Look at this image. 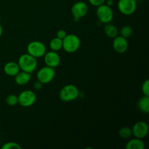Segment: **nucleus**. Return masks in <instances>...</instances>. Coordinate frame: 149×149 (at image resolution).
<instances>
[{
    "instance_id": "f257e3e1",
    "label": "nucleus",
    "mask_w": 149,
    "mask_h": 149,
    "mask_svg": "<svg viewBox=\"0 0 149 149\" xmlns=\"http://www.w3.org/2000/svg\"><path fill=\"white\" fill-rule=\"evenodd\" d=\"M20 69L21 71L28 73H33L37 68V61L36 58L29 55V53L23 54L20 55L17 61Z\"/></svg>"
},
{
    "instance_id": "f03ea898",
    "label": "nucleus",
    "mask_w": 149,
    "mask_h": 149,
    "mask_svg": "<svg viewBox=\"0 0 149 149\" xmlns=\"http://www.w3.org/2000/svg\"><path fill=\"white\" fill-rule=\"evenodd\" d=\"M63 48L65 52L68 53H74L77 52L81 45V40L79 37L75 34H67L63 39Z\"/></svg>"
},
{
    "instance_id": "7ed1b4c3",
    "label": "nucleus",
    "mask_w": 149,
    "mask_h": 149,
    "mask_svg": "<svg viewBox=\"0 0 149 149\" xmlns=\"http://www.w3.org/2000/svg\"><path fill=\"white\" fill-rule=\"evenodd\" d=\"M79 96V90L74 84H67L61 90L59 98L63 102H70L76 100Z\"/></svg>"
},
{
    "instance_id": "20e7f679",
    "label": "nucleus",
    "mask_w": 149,
    "mask_h": 149,
    "mask_svg": "<svg viewBox=\"0 0 149 149\" xmlns=\"http://www.w3.org/2000/svg\"><path fill=\"white\" fill-rule=\"evenodd\" d=\"M96 15L98 18L99 21L102 23H109L113 19V12L110 6L106 4H103L97 7Z\"/></svg>"
},
{
    "instance_id": "39448f33",
    "label": "nucleus",
    "mask_w": 149,
    "mask_h": 149,
    "mask_svg": "<svg viewBox=\"0 0 149 149\" xmlns=\"http://www.w3.org/2000/svg\"><path fill=\"white\" fill-rule=\"evenodd\" d=\"M27 52L29 55L36 58H42L47 52L46 46L42 42L33 41L28 45Z\"/></svg>"
},
{
    "instance_id": "423d86ee",
    "label": "nucleus",
    "mask_w": 149,
    "mask_h": 149,
    "mask_svg": "<svg viewBox=\"0 0 149 149\" xmlns=\"http://www.w3.org/2000/svg\"><path fill=\"white\" fill-rule=\"evenodd\" d=\"M55 77V68L46 66L42 67L36 74V79L42 84H48L54 79Z\"/></svg>"
},
{
    "instance_id": "0eeeda50",
    "label": "nucleus",
    "mask_w": 149,
    "mask_h": 149,
    "mask_svg": "<svg viewBox=\"0 0 149 149\" xmlns=\"http://www.w3.org/2000/svg\"><path fill=\"white\" fill-rule=\"evenodd\" d=\"M117 8L122 14L125 15H131L137 9L136 0H119Z\"/></svg>"
},
{
    "instance_id": "6e6552de",
    "label": "nucleus",
    "mask_w": 149,
    "mask_h": 149,
    "mask_svg": "<svg viewBox=\"0 0 149 149\" xmlns=\"http://www.w3.org/2000/svg\"><path fill=\"white\" fill-rule=\"evenodd\" d=\"M18 104L23 107H30L33 106L36 100V95L32 90H24L18 96Z\"/></svg>"
},
{
    "instance_id": "1a4fd4ad",
    "label": "nucleus",
    "mask_w": 149,
    "mask_h": 149,
    "mask_svg": "<svg viewBox=\"0 0 149 149\" xmlns=\"http://www.w3.org/2000/svg\"><path fill=\"white\" fill-rule=\"evenodd\" d=\"M87 12H88V5L84 1H77L73 4L71 9V15H73L75 21L84 17L87 15Z\"/></svg>"
},
{
    "instance_id": "9d476101",
    "label": "nucleus",
    "mask_w": 149,
    "mask_h": 149,
    "mask_svg": "<svg viewBox=\"0 0 149 149\" xmlns=\"http://www.w3.org/2000/svg\"><path fill=\"white\" fill-rule=\"evenodd\" d=\"M132 135L135 138L143 139L148 133V125L143 121H139L133 125L132 128Z\"/></svg>"
},
{
    "instance_id": "9b49d317",
    "label": "nucleus",
    "mask_w": 149,
    "mask_h": 149,
    "mask_svg": "<svg viewBox=\"0 0 149 149\" xmlns=\"http://www.w3.org/2000/svg\"><path fill=\"white\" fill-rule=\"evenodd\" d=\"M43 57L45 64L47 66L55 68L60 65L61 58H60V55H58V52H55L52 50L49 51V52H46Z\"/></svg>"
},
{
    "instance_id": "f8f14e48",
    "label": "nucleus",
    "mask_w": 149,
    "mask_h": 149,
    "mask_svg": "<svg viewBox=\"0 0 149 149\" xmlns=\"http://www.w3.org/2000/svg\"><path fill=\"white\" fill-rule=\"evenodd\" d=\"M113 49L118 53H124L126 52L129 47L127 39L122 36H116L113 38L112 44Z\"/></svg>"
},
{
    "instance_id": "ddd939ff",
    "label": "nucleus",
    "mask_w": 149,
    "mask_h": 149,
    "mask_svg": "<svg viewBox=\"0 0 149 149\" xmlns=\"http://www.w3.org/2000/svg\"><path fill=\"white\" fill-rule=\"evenodd\" d=\"M20 71V67L17 63L13 62V61L7 63L4 66V73L10 77H15Z\"/></svg>"
},
{
    "instance_id": "4468645a",
    "label": "nucleus",
    "mask_w": 149,
    "mask_h": 149,
    "mask_svg": "<svg viewBox=\"0 0 149 149\" xmlns=\"http://www.w3.org/2000/svg\"><path fill=\"white\" fill-rule=\"evenodd\" d=\"M31 79V75L30 73L26 72V71H19L15 76V81L18 85H25L30 81Z\"/></svg>"
},
{
    "instance_id": "2eb2a0df",
    "label": "nucleus",
    "mask_w": 149,
    "mask_h": 149,
    "mask_svg": "<svg viewBox=\"0 0 149 149\" xmlns=\"http://www.w3.org/2000/svg\"><path fill=\"white\" fill-rule=\"evenodd\" d=\"M127 149H144L145 143L142 139L135 138L130 140L126 145Z\"/></svg>"
},
{
    "instance_id": "dca6fc26",
    "label": "nucleus",
    "mask_w": 149,
    "mask_h": 149,
    "mask_svg": "<svg viewBox=\"0 0 149 149\" xmlns=\"http://www.w3.org/2000/svg\"><path fill=\"white\" fill-rule=\"evenodd\" d=\"M104 32L108 37L113 39V38L116 37V36H118L119 31H118V29L116 28V26H114V25L109 23H106V24L105 25Z\"/></svg>"
},
{
    "instance_id": "f3484780",
    "label": "nucleus",
    "mask_w": 149,
    "mask_h": 149,
    "mask_svg": "<svg viewBox=\"0 0 149 149\" xmlns=\"http://www.w3.org/2000/svg\"><path fill=\"white\" fill-rule=\"evenodd\" d=\"M138 106L141 112L148 113L149 112V96L143 95L139 99Z\"/></svg>"
},
{
    "instance_id": "a211bd4d",
    "label": "nucleus",
    "mask_w": 149,
    "mask_h": 149,
    "mask_svg": "<svg viewBox=\"0 0 149 149\" xmlns=\"http://www.w3.org/2000/svg\"><path fill=\"white\" fill-rule=\"evenodd\" d=\"M49 47L51 50L58 52L63 48V41L62 39L58 37L53 38L49 42Z\"/></svg>"
},
{
    "instance_id": "6ab92c4d",
    "label": "nucleus",
    "mask_w": 149,
    "mask_h": 149,
    "mask_svg": "<svg viewBox=\"0 0 149 149\" xmlns=\"http://www.w3.org/2000/svg\"><path fill=\"white\" fill-rule=\"evenodd\" d=\"M119 135L123 139H129L132 135V128L129 127H122L119 130Z\"/></svg>"
},
{
    "instance_id": "aec40b11",
    "label": "nucleus",
    "mask_w": 149,
    "mask_h": 149,
    "mask_svg": "<svg viewBox=\"0 0 149 149\" xmlns=\"http://www.w3.org/2000/svg\"><path fill=\"white\" fill-rule=\"evenodd\" d=\"M6 103L10 106H14L18 104V97L16 95L10 94L6 97Z\"/></svg>"
},
{
    "instance_id": "412c9836",
    "label": "nucleus",
    "mask_w": 149,
    "mask_h": 149,
    "mask_svg": "<svg viewBox=\"0 0 149 149\" xmlns=\"http://www.w3.org/2000/svg\"><path fill=\"white\" fill-rule=\"evenodd\" d=\"M120 36L125 38H128L132 34V29L130 26H124L120 30Z\"/></svg>"
},
{
    "instance_id": "4be33fe9",
    "label": "nucleus",
    "mask_w": 149,
    "mask_h": 149,
    "mask_svg": "<svg viewBox=\"0 0 149 149\" xmlns=\"http://www.w3.org/2000/svg\"><path fill=\"white\" fill-rule=\"evenodd\" d=\"M2 149H21L22 147L21 146L19 145L17 143L15 142H7L5 143L4 145L1 146Z\"/></svg>"
},
{
    "instance_id": "5701e85b",
    "label": "nucleus",
    "mask_w": 149,
    "mask_h": 149,
    "mask_svg": "<svg viewBox=\"0 0 149 149\" xmlns=\"http://www.w3.org/2000/svg\"><path fill=\"white\" fill-rule=\"evenodd\" d=\"M141 90L143 94V95L149 96V81L148 79H146L143 83L142 84V87H141Z\"/></svg>"
},
{
    "instance_id": "b1692460",
    "label": "nucleus",
    "mask_w": 149,
    "mask_h": 149,
    "mask_svg": "<svg viewBox=\"0 0 149 149\" xmlns=\"http://www.w3.org/2000/svg\"><path fill=\"white\" fill-rule=\"evenodd\" d=\"M88 1L91 5L95 6V7H98L101 4H105L106 0H88Z\"/></svg>"
},
{
    "instance_id": "393cba45",
    "label": "nucleus",
    "mask_w": 149,
    "mask_h": 149,
    "mask_svg": "<svg viewBox=\"0 0 149 149\" xmlns=\"http://www.w3.org/2000/svg\"><path fill=\"white\" fill-rule=\"evenodd\" d=\"M66 31H65V30H63V29H61V30L58 31V32H57V37L62 39V40L66 36Z\"/></svg>"
},
{
    "instance_id": "a878e982",
    "label": "nucleus",
    "mask_w": 149,
    "mask_h": 149,
    "mask_svg": "<svg viewBox=\"0 0 149 149\" xmlns=\"http://www.w3.org/2000/svg\"><path fill=\"white\" fill-rule=\"evenodd\" d=\"M42 86H43V84H42L41 81H38V80L36 81H35L34 84H33V87H34L35 90H41V89L42 88Z\"/></svg>"
},
{
    "instance_id": "bb28decb",
    "label": "nucleus",
    "mask_w": 149,
    "mask_h": 149,
    "mask_svg": "<svg viewBox=\"0 0 149 149\" xmlns=\"http://www.w3.org/2000/svg\"><path fill=\"white\" fill-rule=\"evenodd\" d=\"M113 0H106V2H105V4H106L107 5L111 7V5L113 4Z\"/></svg>"
},
{
    "instance_id": "cd10ccee",
    "label": "nucleus",
    "mask_w": 149,
    "mask_h": 149,
    "mask_svg": "<svg viewBox=\"0 0 149 149\" xmlns=\"http://www.w3.org/2000/svg\"><path fill=\"white\" fill-rule=\"evenodd\" d=\"M2 33H3V28L2 26H1V25L0 24V36L2 35Z\"/></svg>"
},
{
    "instance_id": "c85d7f7f",
    "label": "nucleus",
    "mask_w": 149,
    "mask_h": 149,
    "mask_svg": "<svg viewBox=\"0 0 149 149\" xmlns=\"http://www.w3.org/2000/svg\"><path fill=\"white\" fill-rule=\"evenodd\" d=\"M0 145H1V140H0Z\"/></svg>"
},
{
    "instance_id": "c756f323",
    "label": "nucleus",
    "mask_w": 149,
    "mask_h": 149,
    "mask_svg": "<svg viewBox=\"0 0 149 149\" xmlns=\"http://www.w3.org/2000/svg\"><path fill=\"white\" fill-rule=\"evenodd\" d=\"M0 20H1V16H0Z\"/></svg>"
},
{
    "instance_id": "7c9ffc66",
    "label": "nucleus",
    "mask_w": 149,
    "mask_h": 149,
    "mask_svg": "<svg viewBox=\"0 0 149 149\" xmlns=\"http://www.w3.org/2000/svg\"><path fill=\"white\" fill-rule=\"evenodd\" d=\"M113 1H115V0H113Z\"/></svg>"
}]
</instances>
